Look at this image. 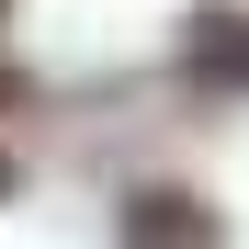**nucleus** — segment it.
I'll return each instance as SVG.
<instances>
[{"instance_id": "1", "label": "nucleus", "mask_w": 249, "mask_h": 249, "mask_svg": "<svg viewBox=\"0 0 249 249\" xmlns=\"http://www.w3.org/2000/svg\"><path fill=\"white\" fill-rule=\"evenodd\" d=\"M193 68H204V79H249V34H238V12H204V34H193Z\"/></svg>"}, {"instance_id": "2", "label": "nucleus", "mask_w": 249, "mask_h": 249, "mask_svg": "<svg viewBox=\"0 0 249 249\" xmlns=\"http://www.w3.org/2000/svg\"><path fill=\"white\" fill-rule=\"evenodd\" d=\"M0 193H12V159H0Z\"/></svg>"}]
</instances>
